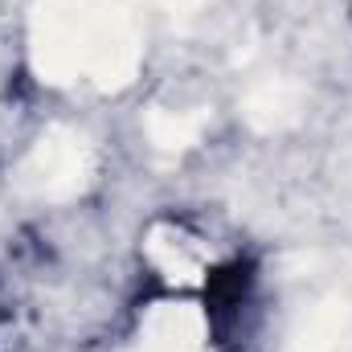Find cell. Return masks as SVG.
Listing matches in <instances>:
<instances>
[{"instance_id": "6da1fadb", "label": "cell", "mask_w": 352, "mask_h": 352, "mask_svg": "<svg viewBox=\"0 0 352 352\" xmlns=\"http://www.w3.org/2000/svg\"><path fill=\"white\" fill-rule=\"evenodd\" d=\"M37 70L54 82L123 87L140 66V33L111 0H50L37 16Z\"/></svg>"}, {"instance_id": "7a4b0ae2", "label": "cell", "mask_w": 352, "mask_h": 352, "mask_svg": "<svg viewBox=\"0 0 352 352\" xmlns=\"http://www.w3.org/2000/svg\"><path fill=\"white\" fill-rule=\"evenodd\" d=\"M94 168V156H90V144L70 131V127H54L50 135H41L33 144V152L25 156L16 184L33 197H45V201H66L74 192H82Z\"/></svg>"}, {"instance_id": "3957f363", "label": "cell", "mask_w": 352, "mask_h": 352, "mask_svg": "<svg viewBox=\"0 0 352 352\" xmlns=\"http://www.w3.org/2000/svg\"><path fill=\"white\" fill-rule=\"evenodd\" d=\"M148 258L160 266L173 283H197L201 270H205L201 246H197L192 238H184L180 230H173V226L152 230V238H148Z\"/></svg>"}, {"instance_id": "277c9868", "label": "cell", "mask_w": 352, "mask_h": 352, "mask_svg": "<svg viewBox=\"0 0 352 352\" xmlns=\"http://www.w3.org/2000/svg\"><path fill=\"white\" fill-rule=\"evenodd\" d=\"M299 102H303V94H299L295 82L270 78V82L246 94V119L263 131H274V127H287V123L299 119Z\"/></svg>"}, {"instance_id": "5b68a950", "label": "cell", "mask_w": 352, "mask_h": 352, "mask_svg": "<svg viewBox=\"0 0 352 352\" xmlns=\"http://www.w3.org/2000/svg\"><path fill=\"white\" fill-rule=\"evenodd\" d=\"M201 131H205V115H188V111H152L148 115V135L164 152L192 148L201 140Z\"/></svg>"}]
</instances>
